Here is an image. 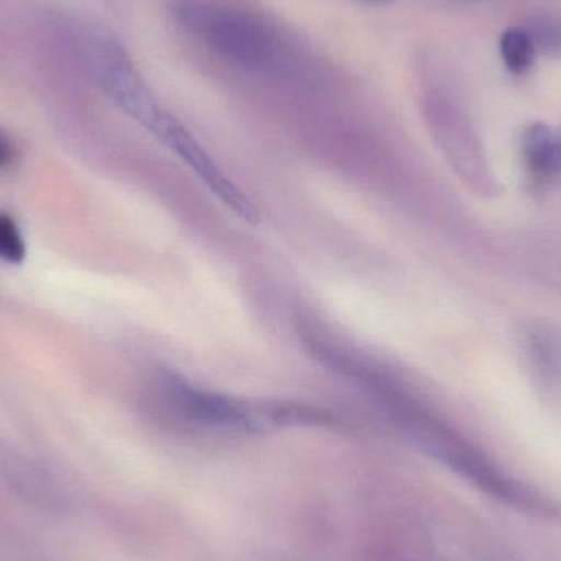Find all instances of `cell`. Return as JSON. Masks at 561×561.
<instances>
[{
  "mask_svg": "<svg viewBox=\"0 0 561 561\" xmlns=\"http://www.w3.org/2000/svg\"><path fill=\"white\" fill-rule=\"evenodd\" d=\"M171 15L204 48L242 68H266L276 42L262 22L242 10L210 0H176Z\"/></svg>",
  "mask_w": 561,
  "mask_h": 561,
  "instance_id": "cell-1",
  "label": "cell"
},
{
  "mask_svg": "<svg viewBox=\"0 0 561 561\" xmlns=\"http://www.w3.org/2000/svg\"><path fill=\"white\" fill-rule=\"evenodd\" d=\"M161 388L180 414L204 427L253 434L268 425H287L289 402L252 404L242 399L206 391L176 375L167 376L161 382Z\"/></svg>",
  "mask_w": 561,
  "mask_h": 561,
  "instance_id": "cell-2",
  "label": "cell"
},
{
  "mask_svg": "<svg viewBox=\"0 0 561 561\" xmlns=\"http://www.w3.org/2000/svg\"><path fill=\"white\" fill-rule=\"evenodd\" d=\"M91 65L108 99L151 134L167 111L154 99L121 43L107 33L92 36Z\"/></svg>",
  "mask_w": 561,
  "mask_h": 561,
  "instance_id": "cell-3",
  "label": "cell"
},
{
  "mask_svg": "<svg viewBox=\"0 0 561 561\" xmlns=\"http://www.w3.org/2000/svg\"><path fill=\"white\" fill-rule=\"evenodd\" d=\"M151 134L167 145L227 209L252 226L259 224L260 213L252 199L230 180L229 174L213 160L206 148L170 112L161 117Z\"/></svg>",
  "mask_w": 561,
  "mask_h": 561,
  "instance_id": "cell-4",
  "label": "cell"
},
{
  "mask_svg": "<svg viewBox=\"0 0 561 561\" xmlns=\"http://www.w3.org/2000/svg\"><path fill=\"white\" fill-rule=\"evenodd\" d=\"M524 356L537 385L547 392L561 389V332L552 323L534 322L523 333Z\"/></svg>",
  "mask_w": 561,
  "mask_h": 561,
  "instance_id": "cell-5",
  "label": "cell"
},
{
  "mask_svg": "<svg viewBox=\"0 0 561 561\" xmlns=\"http://www.w3.org/2000/svg\"><path fill=\"white\" fill-rule=\"evenodd\" d=\"M524 170L534 187H547L561 176V130L533 124L520 135Z\"/></svg>",
  "mask_w": 561,
  "mask_h": 561,
  "instance_id": "cell-6",
  "label": "cell"
},
{
  "mask_svg": "<svg viewBox=\"0 0 561 561\" xmlns=\"http://www.w3.org/2000/svg\"><path fill=\"white\" fill-rule=\"evenodd\" d=\"M504 65L514 75H523L533 66L537 49L533 38L523 26L507 28L500 39Z\"/></svg>",
  "mask_w": 561,
  "mask_h": 561,
  "instance_id": "cell-7",
  "label": "cell"
},
{
  "mask_svg": "<svg viewBox=\"0 0 561 561\" xmlns=\"http://www.w3.org/2000/svg\"><path fill=\"white\" fill-rule=\"evenodd\" d=\"M537 51H561V23L552 16H536L533 25L526 26Z\"/></svg>",
  "mask_w": 561,
  "mask_h": 561,
  "instance_id": "cell-8",
  "label": "cell"
},
{
  "mask_svg": "<svg viewBox=\"0 0 561 561\" xmlns=\"http://www.w3.org/2000/svg\"><path fill=\"white\" fill-rule=\"evenodd\" d=\"M25 243L19 227L7 214H0V260L7 263H20L25 259Z\"/></svg>",
  "mask_w": 561,
  "mask_h": 561,
  "instance_id": "cell-9",
  "label": "cell"
},
{
  "mask_svg": "<svg viewBox=\"0 0 561 561\" xmlns=\"http://www.w3.org/2000/svg\"><path fill=\"white\" fill-rule=\"evenodd\" d=\"M10 154H12V147H10L9 137L0 128V170L9 163Z\"/></svg>",
  "mask_w": 561,
  "mask_h": 561,
  "instance_id": "cell-10",
  "label": "cell"
},
{
  "mask_svg": "<svg viewBox=\"0 0 561 561\" xmlns=\"http://www.w3.org/2000/svg\"><path fill=\"white\" fill-rule=\"evenodd\" d=\"M369 2H385V0H369Z\"/></svg>",
  "mask_w": 561,
  "mask_h": 561,
  "instance_id": "cell-11",
  "label": "cell"
}]
</instances>
